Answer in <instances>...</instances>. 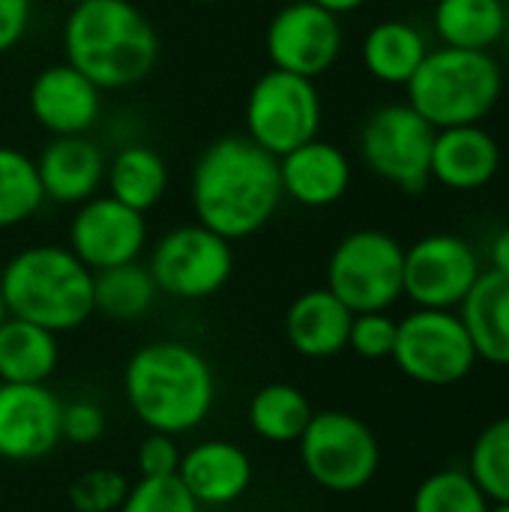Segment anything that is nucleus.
Returning <instances> with one entry per match:
<instances>
[{
	"mask_svg": "<svg viewBox=\"0 0 509 512\" xmlns=\"http://www.w3.org/2000/svg\"><path fill=\"white\" fill-rule=\"evenodd\" d=\"M459 318L474 342L477 360L509 366V279L483 270L459 306Z\"/></svg>",
	"mask_w": 509,
	"mask_h": 512,
	"instance_id": "4be33fe9",
	"label": "nucleus"
},
{
	"mask_svg": "<svg viewBox=\"0 0 509 512\" xmlns=\"http://www.w3.org/2000/svg\"><path fill=\"white\" fill-rule=\"evenodd\" d=\"M345 48V30L339 15L312 0L285 3L267 24L264 51L273 69L294 72L318 81L327 75Z\"/></svg>",
	"mask_w": 509,
	"mask_h": 512,
	"instance_id": "f8f14e48",
	"label": "nucleus"
},
{
	"mask_svg": "<svg viewBox=\"0 0 509 512\" xmlns=\"http://www.w3.org/2000/svg\"><path fill=\"white\" fill-rule=\"evenodd\" d=\"M509 24L507 0H438L432 27L441 45L468 51H495Z\"/></svg>",
	"mask_w": 509,
	"mask_h": 512,
	"instance_id": "393cba45",
	"label": "nucleus"
},
{
	"mask_svg": "<svg viewBox=\"0 0 509 512\" xmlns=\"http://www.w3.org/2000/svg\"><path fill=\"white\" fill-rule=\"evenodd\" d=\"M405 279V246L378 228L345 234L327 258V291H333L354 315L387 312L399 297Z\"/></svg>",
	"mask_w": 509,
	"mask_h": 512,
	"instance_id": "0eeeda50",
	"label": "nucleus"
},
{
	"mask_svg": "<svg viewBox=\"0 0 509 512\" xmlns=\"http://www.w3.org/2000/svg\"><path fill=\"white\" fill-rule=\"evenodd\" d=\"M354 312L327 288L303 291L285 312V336L300 357L327 360L348 348Z\"/></svg>",
	"mask_w": 509,
	"mask_h": 512,
	"instance_id": "412c9836",
	"label": "nucleus"
},
{
	"mask_svg": "<svg viewBox=\"0 0 509 512\" xmlns=\"http://www.w3.org/2000/svg\"><path fill=\"white\" fill-rule=\"evenodd\" d=\"M324 105L312 78L267 69L249 87L243 105V135L276 159L318 138Z\"/></svg>",
	"mask_w": 509,
	"mask_h": 512,
	"instance_id": "6e6552de",
	"label": "nucleus"
},
{
	"mask_svg": "<svg viewBox=\"0 0 509 512\" xmlns=\"http://www.w3.org/2000/svg\"><path fill=\"white\" fill-rule=\"evenodd\" d=\"M489 512H509V504H492V510Z\"/></svg>",
	"mask_w": 509,
	"mask_h": 512,
	"instance_id": "79ce46f5",
	"label": "nucleus"
},
{
	"mask_svg": "<svg viewBox=\"0 0 509 512\" xmlns=\"http://www.w3.org/2000/svg\"><path fill=\"white\" fill-rule=\"evenodd\" d=\"M129 480L114 471V468H93L84 471L81 477L72 480L66 498L69 507L75 512H117L126 492H129Z\"/></svg>",
	"mask_w": 509,
	"mask_h": 512,
	"instance_id": "2f4dec72",
	"label": "nucleus"
},
{
	"mask_svg": "<svg viewBox=\"0 0 509 512\" xmlns=\"http://www.w3.org/2000/svg\"><path fill=\"white\" fill-rule=\"evenodd\" d=\"M399 321L387 312H357L348 333V348L363 360H387L393 357Z\"/></svg>",
	"mask_w": 509,
	"mask_h": 512,
	"instance_id": "72a5a7b5",
	"label": "nucleus"
},
{
	"mask_svg": "<svg viewBox=\"0 0 509 512\" xmlns=\"http://www.w3.org/2000/svg\"><path fill=\"white\" fill-rule=\"evenodd\" d=\"M66 246L93 273L141 261L147 249V216L111 198L108 192H99L75 207Z\"/></svg>",
	"mask_w": 509,
	"mask_h": 512,
	"instance_id": "4468645a",
	"label": "nucleus"
},
{
	"mask_svg": "<svg viewBox=\"0 0 509 512\" xmlns=\"http://www.w3.org/2000/svg\"><path fill=\"white\" fill-rule=\"evenodd\" d=\"M45 204L36 159L0 144V231L30 222Z\"/></svg>",
	"mask_w": 509,
	"mask_h": 512,
	"instance_id": "c85d7f7f",
	"label": "nucleus"
},
{
	"mask_svg": "<svg viewBox=\"0 0 509 512\" xmlns=\"http://www.w3.org/2000/svg\"><path fill=\"white\" fill-rule=\"evenodd\" d=\"M33 0H0V54H9L30 30Z\"/></svg>",
	"mask_w": 509,
	"mask_h": 512,
	"instance_id": "e433bc0d",
	"label": "nucleus"
},
{
	"mask_svg": "<svg viewBox=\"0 0 509 512\" xmlns=\"http://www.w3.org/2000/svg\"><path fill=\"white\" fill-rule=\"evenodd\" d=\"M429 48L432 45L417 24L405 18H387L369 27V33L363 36L360 60L378 84L405 87L426 60Z\"/></svg>",
	"mask_w": 509,
	"mask_h": 512,
	"instance_id": "5701e85b",
	"label": "nucleus"
},
{
	"mask_svg": "<svg viewBox=\"0 0 509 512\" xmlns=\"http://www.w3.org/2000/svg\"><path fill=\"white\" fill-rule=\"evenodd\" d=\"M6 315H9V312H6V303H3V294H0V324L6 321Z\"/></svg>",
	"mask_w": 509,
	"mask_h": 512,
	"instance_id": "a19ab883",
	"label": "nucleus"
},
{
	"mask_svg": "<svg viewBox=\"0 0 509 512\" xmlns=\"http://www.w3.org/2000/svg\"><path fill=\"white\" fill-rule=\"evenodd\" d=\"M60 435L63 441L75 444V447H90L105 435V414L96 402L78 399L63 405L60 414Z\"/></svg>",
	"mask_w": 509,
	"mask_h": 512,
	"instance_id": "c9c22d12",
	"label": "nucleus"
},
{
	"mask_svg": "<svg viewBox=\"0 0 509 512\" xmlns=\"http://www.w3.org/2000/svg\"><path fill=\"white\" fill-rule=\"evenodd\" d=\"M168 183V162L150 144H123L105 168L108 195L144 216L168 195Z\"/></svg>",
	"mask_w": 509,
	"mask_h": 512,
	"instance_id": "b1692460",
	"label": "nucleus"
},
{
	"mask_svg": "<svg viewBox=\"0 0 509 512\" xmlns=\"http://www.w3.org/2000/svg\"><path fill=\"white\" fill-rule=\"evenodd\" d=\"M63 60L99 90L141 84L159 63V33L132 0H75L60 27Z\"/></svg>",
	"mask_w": 509,
	"mask_h": 512,
	"instance_id": "f03ea898",
	"label": "nucleus"
},
{
	"mask_svg": "<svg viewBox=\"0 0 509 512\" xmlns=\"http://www.w3.org/2000/svg\"><path fill=\"white\" fill-rule=\"evenodd\" d=\"M312 3H318V6H324L327 12H333V15H348V12H357V9H363L369 0H312Z\"/></svg>",
	"mask_w": 509,
	"mask_h": 512,
	"instance_id": "58836bf2",
	"label": "nucleus"
},
{
	"mask_svg": "<svg viewBox=\"0 0 509 512\" xmlns=\"http://www.w3.org/2000/svg\"><path fill=\"white\" fill-rule=\"evenodd\" d=\"M117 512H201V504L177 477H141Z\"/></svg>",
	"mask_w": 509,
	"mask_h": 512,
	"instance_id": "473e14b6",
	"label": "nucleus"
},
{
	"mask_svg": "<svg viewBox=\"0 0 509 512\" xmlns=\"http://www.w3.org/2000/svg\"><path fill=\"white\" fill-rule=\"evenodd\" d=\"M312 414L306 393L294 384H267L249 402V426L270 444H297Z\"/></svg>",
	"mask_w": 509,
	"mask_h": 512,
	"instance_id": "cd10ccee",
	"label": "nucleus"
},
{
	"mask_svg": "<svg viewBox=\"0 0 509 512\" xmlns=\"http://www.w3.org/2000/svg\"><path fill=\"white\" fill-rule=\"evenodd\" d=\"M489 270L509 279V225L489 240Z\"/></svg>",
	"mask_w": 509,
	"mask_h": 512,
	"instance_id": "4c0bfd02",
	"label": "nucleus"
},
{
	"mask_svg": "<svg viewBox=\"0 0 509 512\" xmlns=\"http://www.w3.org/2000/svg\"><path fill=\"white\" fill-rule=\"evenodd\" d=\"M285 201L279 159L243 132L213 138L189 174V204L195 222L225 240L258 234Z\"/></svg>",
	"mask_w": 509,
	"mask_h": 512,
	"instance_id": "f257e3e1",
	"label": "nucleus"
},
{
	"mask_svg": "<svg viewBox=\"0 0 509 512\" xmlns=\"http://www.w3.org/2000/svg\"><path fill=\"white\" fill-rule=\"evenodd\" d=\"M468 474L492 504H509V417L480 432L471 447Z\"/></svg>",
	"mask_w": 509,
	"mask_h": 512,
	"instance_id": "c756f323",
	"label": "nucleus"
},
{
	"mask_svg": "<svg viewBox=\"0 0 509 512\" xmlns=\"http://www.w3.org/2000/svg\"><path fill=\"white\" fill-rule=\"evenodd\" d=\"M123 396L147 432L180 438L210 417L216 375L207 357L186 342H147L126 360Z\"/></svg>",
	"mask_w": 509,
	"mask_h": 512,
	"instance_id": "7ed1b4c3",
	"label": "nucleus"
},
{
	"mask_svg": "<svg viewBox=\"0 0 509 512\" xmlns=\"http://www.w3.org/2000/svg\"><path fill=\"white\" fill-rule=\"evenodd\" d=\"M0 294L12 318L60 336L93 315V270L69 246H27L3 264Z\"/></svg>",
	"mask_w": 509,
	"mask_h": 512,
	"instance_id": "20e7f679",
	"label": "nucleus"
},
{
	"mask_svg": "<svg viewBox=\"0 0 509 512\" xmlns=\"http://www.w3.org/2000/svg\"><path fill=\"white\" fill-rule=\"evenodd\" d=\"M504 42H507V45H509V24H507V33H504Z\"/></svg>",
	"mask_w": 509,
	"mask_h": 512,
	"instance_id": "37998d69",
	"label": "nucleus"
},
{
	"mask_svg": "<svg viewBox=\"0 0 509 512\" xmlns=\"http://www.w3.org/2000/svg\"><path fill=\"white\" fill-rule=\"evenodd\" d=\"M63 402L48 384H0V459L39 462L51 456L60 435Z\"/></svg>",
	"mask_w": 509,
	"mask_h": 512,
	"instance_id": "2eb2a0df",
	"label": "nucleus"
},
{
	"mask_svg": "<svg viewBox=\"0 0 509 512\" xmlns=\"http://www.w3.org/2000/svg\"><path fill=\"white\" fill-rule=\"evenodd\" d=\"M480 255L462 234H426L405 249V297L417 309H459L480 279Z\"/></svg>",
	"mask_w": 509,
	"mask_h": 512,
	"instance_id": "ddd939ff",
	"label": "nucleus"
},
{
	"mask_svg": "<svg viewBox=\"0 0 509 512\" xmlns=\"http://www.w3.org/2000/svg\"><path fill=\"white\" fill-rule=\"evenodd\" d=\"M501 171V144L483 123L435 132L432 183L450 192H477Z\"/></svg>",
	"mask_w": 509,
	"mask_h": 512,
	"instance_id": "6ab92c4d",
	"label": "nucleus"
},
{
	"mask_svg": "<svg viewBox=\"0 0 509 512\" xmlns=\"http://www.w3.org/2000/svg\"><path fill=\"white\" fill-rule=\"evenodd\" d=\"M180 459H183V450L177 438L165 432H147L135 450L138 477H177Z\"/></svg>",
	"mask_w": 509,
	"mask_h": 512,
	"instance_id": "f704fd0d",
	"label": "nucleus"
},
{
	"mask_svg": "<svg viewBox=\"0 0 509 512\" xmlns=\"http://www.w3.org/2000/svg\"><path fill=\"white\" fill-rule=\"evenodd\" d=\"M192 6H213V3H219V0H189Z\"/></svg>",
	"mask_w": 509,
	"mask_h": 512,
	"instance_id": "ea45409f",
	"label": "nucleus"
},
{
	"mask_svg": "<svg viewBox=\"0 0 509 512\" xmlns=\"http://www.w3.org/2000/svg\"><path fill=\"white\" fill-rule=\"evenodd\" d=\"M306 477L324 492L354 495L366 489L381 468L375 432L354 414L318 411L297 441Z\"/></svg>",
	"mask_w": 509,
	"mask_h": 512,
	"instance_id": "1a4fd4ad",
	"label": "nucleus"
},
{
	"mask_svg": "<svg viewBox=\"0 0 509 512\" xmlns=\"http://www.w3.org/2000/svg\"><path fill=\"white\" fill-rule=\"evenodd\" d=\"M435 126L408 102L378 105L360 126L357 153L369 174L405 195H423L432 183Z\"/></svg>",
	"mask_w": 509,
	"mask_h": 512,
	"instance_id": "423d86ee",
	"label": "nucleus"
},
{
	"mask_svg": "<svg viewBox=\"0 0 509 512\" xmlns=\"http://www.w3.org/2000/svg\"><path fill=\"white\" fill-rule=\"evenodd\" d=\"M102 93L84 72L72 63L42 66L27 87V108L36 126L51 138L60 135H90L102 117Z\"/></svg>",
	"mask_w": 509,
	"mask_h": 512,
	"instance_id": "dca6fc26",
	"label": "nucleus"
},
{
	"mask_svg": "<svg viewBox=\"0 0 509 512\" xmlns=\"http://www.w3.org/2000/svg\"><path fill=\"white\" fill-rule=\"evenodd\" d=\"M390 360L417 384L450 387L474 372L477 351L456 309H414L396 327Z\"/></svg>",
	"mask_w": 509,
	"mask_h": 512,
	"instance_id": "9d476101",
	"label": "nucleus"
},
{
	"mask_svg": "<svg viewBox=\"0 0 509 512\" xmlns=\"http://www.w3.org/2000/svg\"><path fill=\"white\" fill-rule=\"evenodd\" d=\"M159 288L141 261L117 264L93 273V315L117 324L144 318L156 306Z\"/></svg>",
	"mask_w": 509,
	"mask_h": 512,
	"instance_id": "bb28decb",
	"label": "nucleus"
},
{
	"mask_svg": "<svg viewBox=\"0 0 509 512\" xmlns=\"http://www.w3.org/2000/svg\"><path fill=\"white\" fill-rule=\"evenodd\" d=\"M108 156L90 135H60L48 138L36 156L39 183L45 201L78 207L102 192Z\"/></svg>",
	"mask_w": 509,
	"mask_h": 512,
	"instance_id": "a211bd4d",
	"label": "nucleus"
},
{
	"mask_svg": "<svg viewBox=\"0 0 509 512\" xmlns=\"http://www.w3.org/2000/svg\"><path fill=\"white\" fill-rule=\"evenodd\" d=\"M279 177L285 198L309 210H324L348 195L354 168L339 144L318 135L279 156Z\"/></svg>",
	"mask_w": 509,
	"mask_h": 512,
	"instance_id": "f3484780",
	"label": "nucleus"
},
{
	"mask_svg": "<svg viewBox=\"0 0 509 512\" xmlns=\"http://www.w3.org/2000/svg\"><path fill=\"white\" fill-rule=\"evenodd\" d=\"M252 459L234 441H201L180 459L177 480L201 507H228L252 486Z\"/></svg>",
	"mask_w": 509,
	"mask_h": 512,
	"instance_id": "aec40b11",
	"label": "nucleus"
},
{
	"mask_svg": "<svg viewBox=\"0 0 509 512\" xmlns=\"http://www.w3.org/2000/svg\"><path fill=\"white\" fill-rule=\"evenodd\" d=\"M57 363V333L6 315L0 324V384H48Z\"/></svg>",
	"mask_w": 509,
	"mask_h": 512,
	"instance_id": "a878e982",
	"label": "nucleus"
},
{
	"mask_svg": "<svg viewBox=\"0 0 509 512\" xmlns=\"http://www.w3.org/2000/svg\"><path fill=\"white\" fill-rule=\"evenodd\" d=\"M492 501L462 468H444L426 477L411 501V512H489Z\"/></svg>",
	"mask_w": 509,
	"mask_h": 512,
	"instance_id": "7c9ffc66",
	"label": "nucleus"
},
{
	"mask_svg": "<svg viewBox=\"0 0 509 512\" xmlns=\"http://www.w3.org/2000/svg\"><path fill=\"white\" fill-rule=\"evenodd\" d=\"M408 105L435 129L483 123L504 96V69L492 51L429 48L405 84Z\"/></svg>",
	"mask_w": 509,
	"mask_h": 512,
	"instance_id": "39448f33",
	"label": "nucleus"
},
{
	"mask_svg": "<svg viewBox=\"0 0 509 512\" xmlns=\"http://www.w3.org/2000/svg\"><path fill=\"white\" fill-rule=\"evenodd\" d=\"M147 270L159 288L174 300H207L219 294L234 273L231 240L204 228L201 222H186L165 231L150 255Z\"/></svg>",
	"mask_w": 509,
	"mask_h": 512,
	"instance_id": "9b49d317",
	"label": "nucleus"
}]
</instances>
